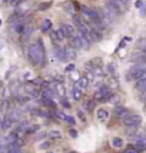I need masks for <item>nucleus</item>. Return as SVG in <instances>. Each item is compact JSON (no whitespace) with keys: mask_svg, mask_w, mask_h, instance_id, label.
<instances>
[{"mask_svg":"<svg viewBox=\"0 0 146 153\" xmlns=\"http://www.w3.org/2000/svg\"><path fill=\"white\" fill-rule=\"evenodd\" d=\"M45 46L42 39H37L36 43L27 47V59L33 66H42L45 63Z\"/></svg>","mask_w":146,"mask_h":153,"instance_id":"obj_1","label":"nucleus"},{"mask_svg":"<svg viewBox=\"0 0 146 153\" xmlns=\"http://www.w3.org/2000/svg\"><path fill=\"white\" fill-rule=\"evenodd\" d=\"M140 123H142V116L138 113H129L123 119V125L127 129H138L140 126Z\"/></svg>","mask_w":146,"mask_h":153,"instance_id":"obj_2","label":"nucleus"},{"mask_svg":"<svg viewBox=\"0 0 146 153\" xmlns=\"http://www.w3.org/2000/svg\"><path fill=\"white\" fill-rule=\"evenodd\" d=\"M129 76H130L135 82L142 80V79H146V66H145V65H139V66L132 67V69H130V73H129Z\"/></svg>","mask_w":146,"mask_h":153,"instance_id":"obj_3","label":"nucleus"},{"mask_svg":"<svg viewBox=\"0 0 146 153\" xmlns=\"http://www.w3.org/2000/svg\"><path fill=\"white\" fill-rule=\"evenodd\" d=\"M112 94H113L112 89L105 85V86H102L99 90H98V93L95 94V99L99 100V102H106V100H109L112 97Z\"/></svg>","mask_w":146,"mask_h":153,"instance_id":"obj_4","label":"nucleus"},{"mask_svg":"<svg viewBox=\"0 0 146 153\" xmlns=\"http://www.w3.org/2000/svg\"><path fill=\"white\" fill-rule=\"evenodd\" d=\"M25 89H26V92L30 94L32 97H39V90H37V86L34 85L32 80H30V82L27 80V83L25 85Z\"/></svg>","mask_w":146,"mask_h":153,"instance_id":"obj_5","label":"nucleus"},{"mask_svg":"<svg viewBox=\"0 0 146 153\" xmlns=\"http://www.w3.org/2000/svg\"><path fill=\"white\" fill-rule=\"evenodd\" d=\"M60 29H62V32H63V34H65V37H67V39H72L73 36H74V27L72 26V25H66V23H63L62 26H60Z\"/></svg>","mask_w":146,"mask_h":153,"instance_id":"obj_6","label":"nucleus"},{"mask_svg":"<svg viewBox=\"0 0 146 153\" xmlns=\"http://www.w3.org/2000/svg\"><path fill=\"white\" fill-rule=\"evenodd\" d=\"M72 23H73V27H76V29H82V27L86 26V23H85V20L83 17L80 16V14H73L72 16Z\"/></svg>","mask_w":146,"mask_h":153,"instance_id":"obj_7","label":"nucleus"},{"mask_svg":"<svg viewBox=\"0 0 146 153\" xmlns=\"http://www.w3.org/2000/svg\"><path fill=\"white\" fill-rule=\"evenodd\" d=\"M127 114H129V110H127L125 106H116L115 107V116L118 117V119H125Z\"/></svg>","mask_w":146,"mask_h":153,"instance_id":"obj_8","label":"nucleus"},{"mask_svg":"<svg viewBox=\"0 0 146 153\" xmlns=\"http://www.w3.org/2000/svg\"><path fill=\"white\" fill-rule=\"evenodd\" d=\"M96 116H98L99 122H102V123H106L107 120H109V112H107L106 109H103V107L98 109V112H96Z\"/></svg>","mask_w":146,"mask_h":153,"instance_id":"obj_9","label":"nucleus"},{"mask_svg":"<svg viewBox=\"0 0 146 153\" xmlns=\"http://www.w3.org/2000/svg\"><path fill=\"white\" fill-rule=\"evenodd\" d=\"M70 46L73 49H83V45H82V37L80 34H74L72 39H70Z\"/></svg>","mask_w":146,"mask_h":153,"instance_id":"obj_10","label":"nucleus"},{"mask_svg":"<svg viewBox=\"0 0 146 153\" xmlns=\"http://www.w3.org/2000/svg\"><path fill=\"white\" fill-rule=\"evenodd\" d=\"M13 120L9 117V114L7 116H3V119H1V125H0V127L3 129V130H7V129H12V126H13Z\"/></svg>","mask_w":146,"mask_h":153,"instance_id":"obj_11","label":"nucleus"},{"mask_svg":"<svg viewBox=\"0 0 146 153\" xmlns=\"http://www.w3.org/2000/svg\"><path fill=\"white\" fill-rule=\"evenodd\" d=\"M65 57H66V60L76 59V50L72 46H66L65 47Z\"/></svg>","mask_w":146,"mask_h":153,"instance_id":"obj_12","label":"nucleus"},{"mask_svg":"<svg viewBox=\"0 0 146 153\" xmlns=\"http://www.w3.org/2000/svg\"><path fill=\"white\" fill-rule=\"evenodd\" d=\"M54 54H56V57L60 60V62H65L66 60V57H65V47L62 46H54Z\"/></svg>","mask_w":146,"mask_h":153,"instance_id":"obj_13","label":"nucleus"},{"mask_svg":"<svg viewBox=\"0 0 146 153\" xmlns=\"http://www.w3.org/2000/svg\"><path fill=\"white\" fill-rule=\"evenodd\" d=\"M40 30H42L43 33H49V32L52 30V22L49 19H45L42 22V25H40Z\"/></svg>","mask_w":146,"mask_h":153,"instance_id":"obj_14","label":"nucleus"},{"mask_svg":"<svg viewBox=\"0 0 146 153\" xmlns=\"http://www.w3.org/2000/svg\"><path fill=\"white\" fill-rule=\"evenodd\" d=\"M76 85H77L82 90H85V89H87V86H89V80L86 79V76H79V79H77V82H76Z\"/></svg>","mask_w":146,"mask_h":153,"instance_id":"obj_15","label":"nucleus"},{"mask_svg":"<svg viewBox=\"0 0 146 153\" xmlns=\"http://www.w3.org/2000/svg\"><path fill=\"white\" fill-rule=\"evenodd\" d=\"M25 27H26V23L23 22V20H19L17 23H14V26H13V29H14V32L16 33H22L23 34V32H25Z\"/></svg>","mask_w":146,"mask_h":153,"instance_id":"obj_16","label":"nucleus"},{"mask_svg":"<svg viewBox=\"0 0 146 153\" xmlns=\"http://www.w3.org/2000/svg\"><path fill=\"white\" fill-rule=\"evenodd\" d=\"M135 147H136L138 150H146V137L136 139V142H135Z\"/></svg>","mask_w":146,"mask_h":153,"instance_id":"obj_17","label":"nucleus"},{"mask_svg":"<svg viewBox=\"0 0 146 153\" xmlns=\"http://www.w3.org/2000/svg\"><path fill=\"white\" fill-rule=\"evenodd\" d=\"M82 89H80L76 83H74V87H73V90H72V96H73V99L74 100H80L82 99Z\"/></svg>","mask_w":146,"mask_h":153,"instance_id":"obj_18","label":"nucleus"},{"mask_svg":"<svg viewBox=\"0 0 146 153\" xmlns=\"http://www.w3.org/2000/svg\"><path fill=\"white\" fill-rule=\"evenodd\" d=\"M135 87H136V90H139V92H142V93H145L146 92V79L138 80L136 85H135Z\"/></svg>","mask_w":146,"mask_h":153,"instance_id":"obj_19","label":"nucleus"},{"mask_svg":"<svg viewBox=\"0 0 146 153\" xmlns=\"http://www.w3.org/2000/svg\"><path fill=\"white\" fill-rule=\"evenodd\" d=\"M49 139H52V140L62 139V132H60V130H56V129L50 130V132H49Z\"/></svg>","mask_w":146,"mask_h":153,"instance_id":"obj_20","label":"nucleus"},{"mask_svg":"<svg viewBox=\"0 0 146 153\" xmlns=\"http://www.w3.org/2000/svg\"><path fill=\"white\" fill-rule=\"evenodd\" d=\"M112 146L115 147V149L123 147V139H120V137H113L112 139Z\"/></svg>","mask_w":146,"mask_h":153,"instance_id":"obj_21","label":"nucleus"},{"mask_svg":"<svg viewBox=\"0 0 146 153\" xmlns=\"http://www.w3.org/2000/svg\"><path fill=\"white\" fill-rule=\"evenodd\" d=\"M16 100L19 102L20 105H23V103H27V102L30 100V97H29V96H22V94H19V96L16 97Z\"/></svg>","mask_w":146,"mask_h":153,"instance_id":"obj_22","label":"nucleus"},{"mask_svg":"<svg viewBox=\"0 0 146 153\" xmlns=\"http://www.w3.org/2000/svg\"><path fill=\"white\" fill-rule=\"evenodd\" d=\"M42 99H43V103H45L47 107H54L56 106V103H54L53 99H46V97H42Z\"/></svg>","mask_w":146,"mask_h":153,"instance_id":"obj_23","label":"nucleus"},{"mask_svg":"<svg viewBox=\"0 0 146 153\" xmlns=\"http://www.w3.org/2000/svg\"><path fill=\"white\" fill-rule=\"evenodd\" d=\"M32 30H33L32 25H26V27H25V32H23V36L27 39V37L30 36V33H32Z\"/></svg>","mask_w":146,"mask_h":153,"instance_id":"obj_24","label":"nucleus"},{"mask_svg":"<svg viewBox=\"0 0 146 153\" xmlns=\"http://www.w3.org/2000/svg\"><path fill=\"white\" fill-rule=\"evenodd\" d=\"M60 103H62V106L65 107V109H70V102L66 99V96L60 99Z\"/></svg>","mask_w":146,"mask_h":153,"instance_id":"obj_25","label":"nucleus"},{"mask_svg":"<svg viewBox=\"0 0 146 153\" xmlns=\"http://www.w3.org/2000/svg\"><path fill=\"white\" fill-rule=\"evenodd\" d=\"M36 86H45V80H43V77H36V79L32 80Z\"/></svg>","mask_w":146,"mask_h":153,"instance_id":"obj_26","label":"nucleus"},{"mask_svg":"<svg viewBox=\"0 0 146 153\" xmlns=\"http://www.w3.org/2000/svg\"><path fill=\"white\" fill-rule=\"evenodd\" d=\"M125 153H139V150H138L135 146H129V147H126Z\"/></svg>","mask_w":146,"mask_h":153,"instance_id":"obj_27","label":"nucleus"},{"mask_svg":"<svg viewBox=\"0 0 146 153\" xmlns=\"http://www.w3.org/2000/svg\"><path fill=\"white\" fill-rule=\"evenodd\" d=\"M65 120H66L67 123H70L72 126H73V125H74V119H73L72 116H66V117H65Z\"/></svg>","mask_w":146,"mask_h":153,"instance_id":"obj_28","label":"nucleus"},{"mask_svg":"<svg viewBox=\"0 0 146 153\" xmlns=\"http://www.w3.org/2000/svg\"><path fill=\"white\" fill-rule=\"evenodd\" d=\"M73 70H74V65H67L66 66V72H73Z\"/></svg>","mask_w":146,"mask_h":153,"instance_id":"obj_29","label":"nucleus"},{"mask_svg":"<svg viewBox=\"0 0 146 153\" xmlns=\"http://www.w3.org/2000/svg\"><path fill=\"white\" fill-rule=\"evenodd\" d=\"M49 146H50V143H49V142H43V143L40 145V149H47Z\"/></svg>","mask_w":146,"mask_h":153,"instance_id":"obj_30","label":"nucleus"},{"mask_svg":"<svg viewBox=\"0 0 146 153\" xmlns=\"http://www.w3.org/2000/svg\"><path fill=\"white\" fill-rule=\"evenodd\" d=\"M42 137H46V132H40L39 134H37V139L42 140Z\"/></svg>","mask_w":146,"mask_h":153,"instance_id":"obj_31","label":"nucleus"},{"mask_svg":"<svg viewBox=\"0 0 146 153\" xmlns=\"http://www.w3.org/2000/svg\"><path fill=\"white\" fill-rule=\"evenodd\" d=\"M86 109H87V110L93 109V102H87V103H86Z\"/></svg>","mask_w":146,"mask_h":153,"instance_id":"obj_32","label":"nucleus"},{"mask_svg":"<svg viewBox=\"0 0 146 153\" xmlns=\"http://www.w3.org/2000/svg\"><path fill=\"white\" fill-rule=\"evenodd\" d=\"M77 116H79L80 119H82L83 122H85V116H83V112H82V110H77Z\"/></svg>","mask_w":146,"mask_h":153,"instance_id":"obj_33","label":"nucleus"},{"mask_svg":"<svg viewBox=\"0 0 146 153\" xmlns=\"http://www.w3.org/2000/svg\"><path fill=\"white\" fill-rule=\"evenodd\" d=\"M107 69H109V72H110V73H115V67H113L112 63H110V65L107 66Z\"/></svg>","mask_w":146,"mask_h":153,"instance_id":"obj_34","label":"nucleus"},{"mask_svg":"<svg viewBox=\"0 0 146 153\" xmlns=\"http://www.w3.org/2000/svg\"><path fill=\"white\" fill-rule=\"evenodd\" d=\"M16 1L17 0H4V3H7V4H16Z\"/></svg>","mask_w":146,"mask_h":153,"instance_id":"obj_35","label":"nucleus"},{"mask_svg":"<svg viewBox=\"0 0 146 153\" xmlns=\"http://www.w3.org/2000/svg\"><path fill=\"white\" fill-rule=\"evenodd\" d=\"M142 102H143V103L146 105V92L143 93V96H142Z\"/></svg>","mask_w":146,"mask_h":153,"instance_id":"obj_36","label":"nucleus"},{"mask_svg":"<svg viewBox=\"0 0 146 153\" xmlns=\"http://www.w3.org/2000/svg\"><path fill=\"white\" fill-rule=\"evenodd\" d=\"M142 6H143V3H142V1H140V0H139V1L136 3V7H142Z\"/></svg>","mask_w":146,"mask_h":153,"instance_id":"obj_37","label":"nucleus"},{"mask_svg":"<svg viewBox=\"0 0 146 153\" xmlns=\"http://www.w3.org/2000/svg\"><path fill=\"white\" fill-rule=\"evenodd\" d=\"M70 134H72L73 137H76V136H77V133H76V132H74V130H72V132H70Z\"/></svg>","mask_w":146,"mask_h":153,"instance_id":"obj_38","label":"nucleus"},{"mask_svg":"<svg viewBox=\"0 0 146 153\" xmlns=\"http://www.w3.org/2000/svg\"><path fill=\"white\" fill-rule=\"evenodd\" d=\"M1 89H3V82L0 80V90H1Z\"/></svg>","mask_w":146,"mask_h":153,"instance_id":"obj_39","label":"nucleus"},{"mask_svg":"<svg viewBox=\"0 0 146 153\" xmlns=\"http://www.w3.org/2000/svg\"><path fill=\"white\" fill-rule=\"evenodd\" d=\"M143 53H145V54H146V46H145V47H143Z\"/></svg>","mask_w":146,"mask_h":153,"instance_id":"obj_40","label":"nucleus"},{"mask_svg":"<svg viewBox=\"0 0 146 153\" xmlns=\"http://www.w3.org/2000/svg\"><path fill=\"white\" fill-rule=\"evenodd\" d=\"M0 25H1V20H0Z\"/></svg>","mask_w":146,"mask_h":153,"instance_id":"obj_41","label":"nucleus"}]
</instances>
